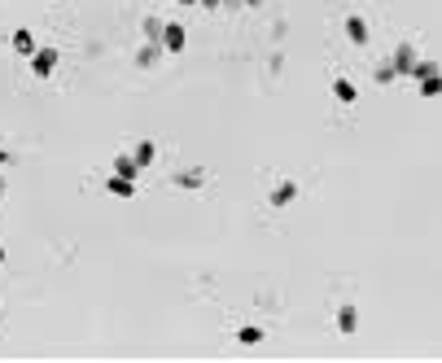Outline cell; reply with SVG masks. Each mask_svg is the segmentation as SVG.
<instances>
[{"mask_svg":"<svg viewBox=\"0 0 442 363\" xmlns=\"http://www.w3.org/2000/svg\"><path fill=\"white\" fill-rule=\"evenodd\" d=\"M333 96H338L342 105H355V83L351 79H333Z\"/></svg>","mask_w":442,"mask_h":363,"instance_id":"cell-12","label":"cell"},{"mask_svg":"<svg viewBox=\"0 0 442 363\" xmlns=\"http://www.w3.org/2000/svg\"><path fill=\"white\" fill-rule=\"evenodd\" d=\"M434 75H442V70H438V62H421V57H416V66H412V79L421 83V79H434Z\"/></svg>","mask_w":442,"mask_h":363,"instance_id":"cell-13","label":"cell"},{"mask_svg":"<svg viewBox=\"0 0 442 363\" xmlns=\"http://www.w3.org/2000/svg\"><path fill=\"white\" fill-rule=\"evenodd\" d=\"M162 53H166V48H162L158 40H145V48H140V53H136V66H153V62H158Z\"/></svg>","mask_w":442,"mask_h":363,"instance_id":"cell-7","label":"cell"},{"mask_svg":"<svg viewBox=\"0 0 442 363\" xmlns=\"http://www.w3.org/2000/svg\"><path fill=\"white\" fill-rule=\"evenodd\" d=\"M5 192H9V179H5V175H0V201H5Z\"/></svg>","mask_w":442,"mask_h":363,"instance_id":"cell-19","label":"cell"},{"mask_svg":"<svg viewBox=\"0 0 442 363\" xmlns=\"http://www.w3.org/2000/svg\"><path fill=\"white\" fill-rule=\"evenodd\" d=\"M180 5H201V0H180Z\"/></svg>","mask_w":442,"mask_h":363,"instance_id":"cell-24","label":"cell"},{"mask_svg":"<svg viewBox=\"0 0 442 363\" xmlns=\"http://www.w3.org/2000/svg\"><path fill=\"white\" fill-rule=\"evenodd\" d=\"M236 342H241V346H258L263 342V329H258V324H245V329L236 333Z\"/></svg>","mask_w":442,"mask_h":363,"instance_id":"cell-15","label":"cell"},{"mask_svg":"<svg viewBox=\"0 0 442 363\" xmlns=\"http://www.w3.org/2000/svg\"><path fill=\"white\" fill-rule=\"evenodd\" d=\"M162 48H166V53H184V48H188V31L180 27V22H166V31H162Z\"/></svg>","mask_w":442,"mask_h":363,"instance_id":"cell-2","label":"cell"},{"mask_svg":"<svg viewBox=\"0 0 442 363\" xmlns=\"http://www.w3.org/2000/svg\"><path fill=\"white\" fill-rule=\"evenodd\" d=\"M355 329H360V311H355L351 302H342V307H338V333H346V337H351Z\"/></svg>","mask_w":442,"mask_h":363,"instance_id":"cell-5","label":"cell"},{"mask_svg":"<svg viewBox=\"0 0 442 363\" xmlns=\"http://www.w3.org/2000/svg\"><path fill=\"white\" fill-rule=\"evenodd\" d=\"M373 79H377V83H394L399 75H394V66H390V62H381V66L373 70Z\"/></svg>","mask_w":442,"mask_h":363,"instance_id":"cell-17","label":"cell"},{"mask_svg":"<svg viewBox=\"0 0 442 363\" xmlns=\"http://www.w3.org/2000/svg\"><path fill=\"white\" fill-rule=\"evenodd\" d=\"M201 9H219V0H201Z\"/></svg>","mask_w":442,"mask_h":363,"instance_id":"cell-20","label":"cell"},{"mask_svg":"<svg viewBox=\"0 0 442 363\" xmlns=\"http://www.w3.org/2000/svg\"><path fill=\"white\" fill-rule=\"evenodd\" d=\"M442 92V75H434V79H421V96H438Z\"/></svg>","mask_w":442,"mask_h":363,"instance_id":"cell-18","label":"cell"},{"mask_svg":"<svg viewBox=\"0 0 442 363\" xmlns=\"http://www.w3.org/2000/svg\"><path fill=\"white\" fill-rule=\"evenodd\" d=\"M219 5H223V9H236V5H241V0H219Z\"/></svg>","mask_w":442,"mask_h":363,"instance_id":"cell-21","label":"cell"},{"mask_svg":"<svg viewBox=\"0 0 442 363\" xmlns=\"http://www.w3.org/2000/svg\"><path fill=\"white\" fill-rule=\"evenodd\" d=\"M131 158H136V166H140V171H145V166L153 162V140H140V144H136V153H131Z\"/></svg>","mask_w":442,"mask_h":363,"instance_id":"cell-14","label":"cell"},{"mask_svg":"<svg viewBox=\"0 0 442 363\" xmlns=\"http://www.w3.org/2000/svg\"><path fill=\"white\" fill-rule=\"evenodd\" d=\"M14 48H18V53H27V57H35V35L27 27H18L14 31Z\"/></svg>","mask_w":442,"mask_h":363,"instance_id":"cell-11","label":"cell"},{"mask_svg":"<svg viewBox=\"0 0 442 363\" xmlns=\"http://www.w3.org/2000/svg\"><path fill=\"white\" fill-rule=\"evenodd\" d=\"M171 184L175 188H201V171H197V166H193V171H175Z\"/></svg>","mask_w":442,"mask_h":363,"instance_id":"cell-9","label":"cell"},{"mask_svg":"<svg viewBox=\"0 0 442 363\" xmlns=\"http://www.w3.org/2000/svg\"><path fill=\"white\" fill-rule=\"evenodd\" d=\"M105 188H110L114 197H131V192H136V179H123V175H114V179H105Z\"/></svg>","mask_w":442,"mask_h":363,"instance_id":"cell-10","label":"cell"},{"mask_svg":"<svg viewBox=\"0 0 442 363\" xmlns=\"http://www.w3.org/2000/svg\"><path fill=\"white\" fill-rule=\"evenodd\" d=\"M31 70H35L40 79H49L53 70H57V48H53V44H49V48H35V57H31Z\"/></svg>","mask_w":442,"mask_h":363,"instance_id":"cell-1","label":"cell"},{"mask_svg":"<svg viewBox=\"0 0 442 363\" xmlns=\"http://www.w3.org/2000/svg\"><path fill=\"white\" fill-rule=\"evenodd\" d=\"M390 66H394V75H412V66H416V48L403 40L399 48H394V57H390Z\"/></svg>","mask_w":442,"mask_h":363,"instance_id":"cell-3","label":"cell"},{"mask_svg":"<svg viewBox=\"0 0 442 363\" xmlns=\"http://www.w3.org/2000/svg\"><path fill=\"white\" fill-rule=\"evenodd\" d=\"M346 40H351V44H368V22L360 14L346 18Z\"/></svg>","mask_w":442,"mask_h":363,"instance_id":"cell-6","label":"cell"},{"mask_svg":"<svg viewBox=\"0 0 442 363\" xmlns=\"http://www.w3.org/2000/svg\"><path fill=\"white\" fill-rule=\"evenodd\" d=\"M294 197H298V184H294V179H276V184H272V192H267V201L276 206V210H280V206H289Z\"/></svg>","mask_w":442,"mask_h":363,"instance_id":"cell-4","label":"cell"},{"mask_svg":"<svg viewBox=\"0 0 442 363\" xmlns=\"http://www.w3.org/2000/svg\"><path fill=\"white\" fill-rule=\"evenodd\" d=\"M162 31H166L162 18H145V40H158V44H162Z\"/></svg>","mask_w":442,"mask_h":363,"instance_id":"cell-16","label":"cell"},{"mask_svg":"<svg viewBox=\"0 0 442 363\" xmlns=\"http://www.w3.org/2000/svg\"><path fill=\"white\" fill-rule=\"evenodd\" d=\"M241 5H263V0H241Z\"/></svg>","mask_w":442,"mask_h":363,"instance_id":"cell-23","label":"cell"},{"mask_svg":"<svg viewBox=\"0 0 442 363\" xmlns=\"http://www.w3.org/2000/svg\"><path fill=\"white\" fill-rule=\"evenodd\" d=\"M114 175H123V179H136V175H140L136 158H131V153H118V158H114Z\"/></svg>","mask_w":442,"mask_h":363,"instance_id":"cell-8","label":"cell"},{"mask_svg":"<svg viewBox=\"0 0 442 363\" xmlns=\"http://www.w3.org/2000/svg\"><path fill=\"white\" fill-rule=\"evenodd\" d=\"M0 267H5V245H0Z\"/></svg>","mask_w":442,"mask_h":363,"instance_id":"cell-22","label":"cell"}]
</instances>
